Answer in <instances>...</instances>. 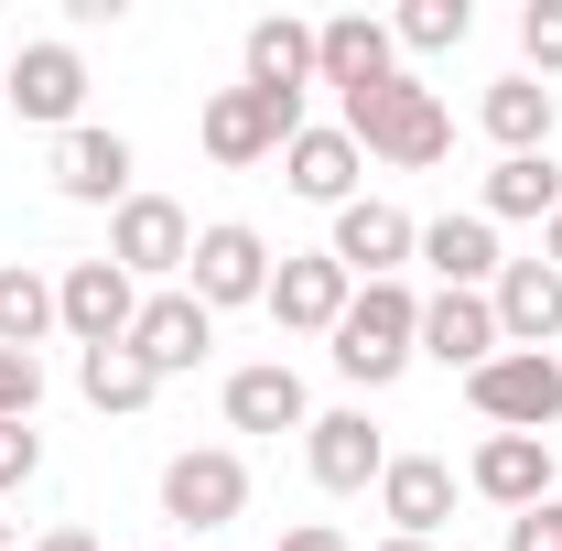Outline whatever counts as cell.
I'll use <instances>...</instances> for the list:
<instances>
[{
    "label": "cell",
    "instance_id": "9",
    "mask_svg": "<svg viewBox=\"0 0 562 551\" xmlns=\"http://www.w3.org/2000/svg\"><path fill=\"white\" fill-rule=\"evenodd\" d=\"M0 109H22V120H44V131H76V109H87V55H76V44H22L11 76H0Z\"/></svg>",
    "mask_w": 562,
    "mask_h": 551
},
{
    "label": "cell",
    "instance_id": "21",
    "mask_svg": "<svg viewBox=\"0 0 562 551\" xmlns=\"http://www.w3.org/2000/svg\"><path fill=\"white\" fill-rule=\"evenodd\" d=\"M476 120H487L497 162H519V151H552V87L519 66V76H497L487 98H476Z\"/></svg>",
    "mask_w": 562,
    "mask_h": 551
},
{
    "label": "cell",
    "instance_id": "4",
    "mask_svg": "<svg viewBox=\"0 0 562 551\" xmlns=\"http://www.w3.org/2000/svg\"><path fill=\"white\" fill-rule=\"evenodd\" d=\"M465 401L487 412V432H541V443H552V421H562V357H552V346H508V357H487V368L465 379Z\"/></svg>",
    "mask_w": 562,
    "mask_h": 551
},
{
    "label": "cell",
    "instance_id": "36",
    "mask_svg": "<svg viewBox=\"0 0 562 551\" xmlns=\"http://www.w3.org/2000/svg\"><path fill=\"white\" fill-rule=\"evenodd\" d=\"M379 551H432V541H379Z\"/></svg>",
    "mask_w": 562,
    "mask_h": 551
},
{
    "label": "cell",
    "instance_id": "5",
    "mask_svg": "<svg viewBox=\"0 0 562 551\" xmlns=\"http://www.w3.org/2000/svg\"><path fill=\"white\" fill-rule=\"evenodd\" d=\"M55 325L76 336V357H87V346H131L140 281L120 271V260H66V271H55Z\"/></svg>",
    "mask_w": 562,
    "mask_h": 551
},
{
    "label": "cell",
    "instance_id": "34",
    "mask_svg": "<svg viewBox=\"0 0 562 551\" xmlns=\"http://www.w3.org/2000/svg\"><path fill=\"white\" fill-rule=\"evenodd\" d=\"M33 551H98V541H87V530H76V519H66V530H44V541H33Z\"/></svg>",
    "mask_w": 562,
    "mask_h": 551
},
{
    "label": "cell",
    "instance_id": "8",
    "mask_svg": "<svg viewBox=\"0 0 562 551\" xmlns=\"http://www.w3.org/2000/svg\"><path fill=\"white\" fill-rule=\"evenodd\" d=\"M422 249V227L390 195H357V206H336V238H325V260L347 281H401V260Z\"/></svg>",
    "mask_w": 562,
    "mask_h": 551
},
{
    "label": "cell",
    "instance_id": "24",
    "mask_svg": "<svg viewBox=\"0 0 562 551\" xmlns=\"http://www.w3.org/2000/svg\"><path fill=\"white\" fill-rule=\"evenodd\" d=\"M249 87H271V98H303V87H314V22H292V11L249 22Z\"/></svg>",
    "mask_w": 562,
    "mask_h": 551
},
{
    "label": "cell",
    "instance_id": "18",
    "mask_svg": "<svg viewBox=\"0 0 562 551\" xmlns=\"http://www.w3.org/2000/svg\"><path fill=\"white\" fill-rule=\"evenodd\" d=\"M379 508H390V541H432V530L454 519V465H443V454H390Z\"/></svg>",
    "mask_w": 562,
    "mask_h": 551
},
{
    "label": "cell",
    "instance_id": "17",
    "mask_svg": "<svg viewBox=\"0 0 562 551\" xmlns=\"http://www.w3.org/2000/svg\"><path fill=\"white\" fill-rule=\"evenodd\" d=\"M55 195L66 206H131V140L120 131H66L55 140Z\"/></svg>",
    "mask_w": 562,
    "mask_h": 551
},
{
    "label": "cell",
    "instance_id": "12",
    "mask_svg": "<svg viewBox=\"0 0 562 551\" xmlns=\"http://www.w3.org/2000/svg\"><path fill=\"white\" fill-rule=\"evenodd\" d=\"M260 303H271L281 336H336V325H347V303H357V281L336 271L325 249H303V260H281V271H271V292H260Z\"/></svg>",
    "mask_w": 562,
    "mask_h": 551
},
{
    "label": "cell",
    "instance_id": "30",
    "mask_svg": "<svg viewBox=\"0 0 562 551\" xmlns=\"http://www.w3.org/2000/svg\"><path fill=\"white\" fill-rule=\"evenodd\" d=\"M519 55H530V76H562V0L519 11Z\"/></svg>",
    "mask_w": 562,
    "mask_h": 551
},
{
    "label": "cell",
    "instance_id": "11",
    "mask_svg": "<svg viewBox=\"0 0 562 551\" xmlns=\"http://www.w3.org/2000/svg\"><path fill=\"white\" fill-rule=\"evenodd\" d=\"M206 346H216V314L195 303V292H140L131 357L151 368V379H184V368H206Z\"/></svg>",
    "mask_w": 562,
    "mask_h": 551
},
{
    "label": "cell",
    "instance_id": "26",
    "mask_svg": "<svg viewBox=\"0 0 562 551\" xmlns=\"http://www.w3.org/2000/svg\"><path fill=\"white\" fill-rule=\"evenodd\" d=\"M55 336V271H33V260H0V346H33Z\"/></svg>",
    "mask_w": 562,
    "mask_h": 551
},
{
    "label": "cell",
    "instance_id": "33",
    "mask_svg": "<svg viewBox=\"0 0 562 551\" xmlns=\"http://www.w3.org/2000/svg\"><path fill=\"white\" fill-rule=\"evenodd\" d=\"M281 551H347V530H325V519H303V530H281Z\"/></svg>",
    "mask_w": 562,
    "mask_h": 551
},
{
    "label": "cell",
    "instance_id": "13",
    "mask_svg": "<svg viewBox=\"0 0 562 551\" xmlns=\"http://www.w3.org/2000/svg\"><path fill=\"white\" fill-rule=\"evenodd\" d=\"M379 76H401V33L390 22H368V11H336V22H314V87H379Z\"/></svg>",
    "mask_w": 562,
    "mask_h": 551
},
{
    "label": "cell",
    "instance_id": "15",
    "mask_svg": "<svg viewBox=\"0 0 562 551\" xmlns=\"http://www.w3.org/2000/svg\"><path fill=\"white\" fill-rule=\"evenodd\" d=\"M422 357H432V368H465V379H476L487 357H508L497 303L487 292H432V303H422Z\"/></svg>",
    "mask_w": 562,
    "mask_h": 551
},
{
    "label": "cell",
    "instance_id": "2",
    "mask_svg": "<svg viewBox=\"0 0 562 551\" xmlns=\"http://www.w3.org/2000/svg\"><path fill=\"white\" fill-rule=\"evenodd\" d=\"M325 346H336V368H347L357 390H390V379L422 357V303L401 292V281H368V292L347 303V325H336Z\"/></svg>",
    "mask_w": 562,
    "mask_h": 551
},
{
    "label": "cell",
    "instance_id": "32",
    "mask_svg": "<svg viewBox=\"0 0 562 551\" xmlns=\"http://www.w3.org/2000/svg\"><path fill=\"white\" fill-rule=\"evenodd\" d=\"M508 551H562V497L519 508V519H508Z\"/></svg>",
    "mask_w": 562,
    "mask_h": 551
},
{
    "label": "cell",
    "instance_id": "25",
    "mask_svg": "<svg viewBox=\"0 0 562 551\" xmlns=\"http://www.w3.org/2000/svg\"><path fill=\"white\" fill-rule=\"evenodd\" d=\"M497 227V216H541V227H552L562 216V173H552V151H519V162H497L487 173V206H476Z\"/></svg>",
    "mask_w": 562,
    "mask_h": 551
},
{
    "label": "cell",
    "instance_id": "7",
    "mask_svg": "<svg viewBox=\"0 0 562 551\" xmlns=\"http://www.w3.org/2000/svg\"><path fill=\"white\" fill-rule=\"evenodd\" d=\"M238 508H249V465H238L227 443H195V454L162 465V519H173V530L206 541V530H227Z\"/></svg>",
    "mask_w": 562,
    "mask_h": 551
},
{
    "label": "cell",
    "instance_id": "27",
    "mask_svg": "<svg viewBox=\"0 0 562 551\" xmlns=\"http://www.w3.org/2000/svg\"><path fill=\"white\" fill-rule=\"evenodd\" d=\"M76 390H87V401H98V412H140V401H151V390H162V379H151V368H140L131 346H87V357H76Z\"/></svg>",
    "mask_w": 562,
    "mask_h": 551
},
{
    "label": "cell",
    "instance_id": "3",
    "mask_svg": "<svg viewBox=\"0 0 562 551\" xmlns=\"http://www.w3.org/2000/svg\"><path fill=\"white\" fill-rule=\"evenodd\" d=\"M292 131H303V98H271V87H216L206 120H195V140H206V162H227V173H249V162H271V151H292Z\"/></svg>",
    "mask_w": 562,
    "mask_h": 551
},
{
    "label": "cell",
    "instance_id": "37",
    "mask_svg": "<svg viewBox=\"0 0 562 551\" xmlns=\"http://www.w3.org/2000/svg\"><path fill=\"white\" fill-rule=\"evenodd\" d=\"M0 76H11V55H0Z\"/></svg>",
    "mask_w": 562,
    "mask_h": 551
},
{
    "label": "cell",
    "instance_id": "31",
    "mask_svg": "<svg viewBox=\"0 0 562 551\" xmlns=\"http://www.w3.org/2000/svg\"><path fill=\"white\" fill-rule=\"evenodd\" d=\"M33 476H44V432L33 421H0V497H22Z\"/></svg>",
    "mask_w": 562,
    "mask_h": 551
},
{
    "label": "cell",
    "instance_id": "28",
    "mask_svg": "<svg viewBox=\"0 0 562 551\" xmlns=\"http://www.w3.org/2000/svg\"><path fill=\"white\" fill-rule=\"evenodd\" d=\"M390 33H401L412 55H454V44L476 33V11H465V0H412V11H401Z\"/></svg>",
    "mask_w": 562,
    "mask_h": 551
},
{
    "label": "cell",
    "instance_id": "22",
    "mask_svg": "<svg viewBox=\"0 0 562 551\" xmlns=\"http://www.w3.org/2000/svg\"><path fill=\"white\" fill-rule=\"evenodd\" d=\"M422 260L443 271V292H487V281L508 271V249H497L487 216H432V227H422Z\"/></svg>",
    "mask_w": 562,
    "mask_h": 551
},
{
    "label": "cell",
    "instance_id": "35",
    "mask_svg": "<svg viewBox=\"0 0 562 551\" xmlns=\"http://www.w3.org/2000/svg\"><path fill=\"white\" fill-rule=\"evenodd\" d=\"M541 260H552V271H562V216H552V227H541Z\"/></svg>",
    "mask_w": 562,
    "mask_h": 551
},
{
    "label": "cell",
    "instance_id": "1",
    "mask_svg": "<svg viewBox=\"0 0 562 551\" xmlns=\"http://www.w3.org/2000/svg\"><path fill=\"white\" fill-rule=\"evenodd\" d=\"M336 109H347V140L368 151V162L422 173V162H443V151H454V109H443L422 76H379V87H357V98H336Z\"/></svg>",
    "mask_w": 562,
    "mask_h": 551
},
{
    "label": "cell",
    "instance_id": "14",
    "mask_svg": "<svg viewBox=\"0 0 562 551\" xmlns=\"http://www.w3.org/2000/svg\"><path fill=\"white\" fill-rule=\"evenodd\" d=\"M303 454H314V486H325V497H357V486L390 476V443H379L368 412H314L303 421Z\"/></svg>",
    "mask_w": 562,
    "mask_h": 551
},
{
    "label": "cell",
    "instance_id": "29",
    "mask_svg": "<svg viewBox=\"0 0 562 551\" xmlns=\"http://www.w3.org/2000/svg\"><path fill=\"white\" fill-rule=\"evenodd\" d=\"M33 412H44V357L0 346V421H33Z\"/></svg>",
    "mask_w": 562,
    "mask_h": 551
},
{
    "label": "cell",
    "instance_id": "16",
    "mask_svg": "<svg viewBox=\"0 0 562 551\" xmlns=\"http://www.w3.org/2000/svg\"><path fill=\"white\" fill-rule=\"evenodd\" d=\"M465 486H476L487 508L519 519V508H541V497H552V443H541V432H487V443H476V465H465Z\"/></svg>",
    "mask_w": 562,
    "mask_h": 551
},
{
    "label": "cell",
    "instance_id": "20",
    "mask_svg": "<svg viewBox=\"0 0 562 551\" xmlns=\"http://www.w3.org/2000/svg\"><path fill=\"white\" fill-rule=\"evenodd\" d=\"M487 303H497V336L508 346H552L562 336V271L552 260H508L487 281Z\"/></svg>",
    "mask_w": 562,
    "mask_h": 551
},
{
    "label": "cell",
    "instance_id": "23",
    "mask_svg": "<svg viewBox=\"0 0 562 551\" xmlns=\"http://www.w3.org/2000/svg\"><path fill=\"white\" fill-rule=\"evenodd\" d=\"M227 421H238V432H303L314 401H303V379H292L281 357H260V368H238V379H227Z\"/></svg>",
    "mask_w": 562,
    "mask_h": 551
},
{
    "label": "cell",
    "instance_id": "19",
    "mask_svg": "<svg viewBox=\"0 0 562 551\" xmlns=\"http://www.w3.org/2000/svg\"><path fill=\"white\" fill-rule=\"evenodd\" d=\"M357 162H368V151L347 140V120H336V131H314V120H303L292 151H281V184H292L303 206H357Z\"/></svg>",
    "mask_w": 562,
    "mask_h": 551
},
{
    "label": "cell",
    "instance_id": "10",
    "mask_svg": "<svg viewBox=\"0 0 562 551\" xmlns=\"http://www.w3.org/2000/svg\"><path fill=\"white\" fill-rule=\"evenodd\" d=\"M109 260H120L131 281L184 271V260H195V216L173 206V195H131V206L109 216Z\"/></svg>",
    "mask_w": 562,
    "mask_h": 551
},
{
    "label": "cell",
    "instance_id": "6",
    "mask_svg": "<svg viewBox=\"0 0 562 551\" xmlns=\"http://www.w3.org/2000/svg\"><path fill=\"white\" fill-rule=\"evenodd\" d=\"M184 292H195L206 314H227V303H260V292H271V238H260V227H238V216L195 227V260H184Z\"/></svg>",
    "mask_w": 562,
    "mask_h": 551
}]
</instances>
